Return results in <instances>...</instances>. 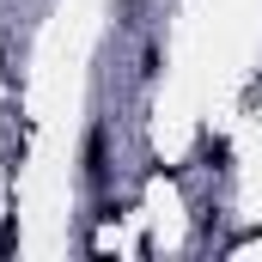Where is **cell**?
Here are the masks:
<instances>
[{
  "instance_id": "obj_1",
  "label": "cell",
  "mask_w": 262,
  "mask_h": 262,
  "mask_svg": "<svg viewBox=\"0 0 262 262\" xmlns=\"http://www.w3.org/2000/svg\"><path fill=\"white\" fill-rule=\"evenodd\" d=\"M79 165H85V183H104V177H110V128H104V122H92Z\"/></svg>"
}]
</instances>
